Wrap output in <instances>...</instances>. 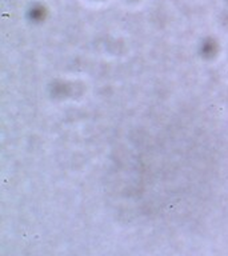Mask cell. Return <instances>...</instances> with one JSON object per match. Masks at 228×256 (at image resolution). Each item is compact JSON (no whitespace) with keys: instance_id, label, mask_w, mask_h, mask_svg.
Listing matches in <instances>:
<instances>
[{"instance_id":"1","label":"cell","mask_w":228,"mask_h":256,"mask_svg":"<svg viewBox=\"0 0 228 256\" xmlns=\"http://www.w3.org/2000/svg\"><path fill=\"white\" fill-rule=\"evenodd\" d=\"M48 16H50V10L46 4L39 2V0L32 2L26 8V18L32 24L44 23L48 19Z\"/></svg>"},{"instance_id":"2","label":"cell","mask_w":228,"mask_h":256,"mask_svg":"<svg viewBox=\"0 0 228 256\" xmlns=\"http://www.w3.org/2000/svg\"><path fill=\"white\" fill-rule=\"evenodd\" d=\"M88 2H92V3H106L108 0H88Z\"/></svg>"},{"instance_id":"3","label":"cell","mask_w":228,"mask_h":256,"mask_svg":"<svg viewBox=\"0 0 228 256\" xmlns=\"http://www.w3.org/2000/svg\"><path fill=\"white\" fill-rule=\"evenodd\" d=\"M127 2H130V3H135V2H139V0H127Z\"/></svg>"},{"instance_id":"4","label":"cell","mask_w":228,"mask_h":256,"mask_svg":"<svg viewBox=\"0 0 228 256\" xmlns=\"http://www.w3.org/2000/svg\"><path fill=\"white\" fill-rule=\"evenodd\" d=\"M227 3H228V0H227Z\"/></svg>"}]
</instances>
